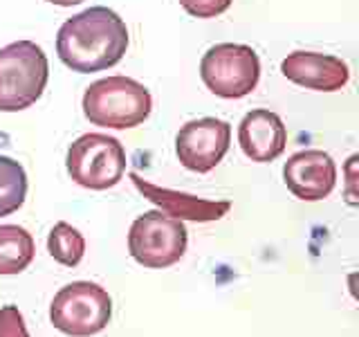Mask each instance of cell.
I'll return each instance as SVG.
<instances>
[{
    "instance_id": "6da1fadb",
    "label": "cell",
    "mask_w": 359,
    "mask_h": 337,
    "mask_svg": "<svg viewBox=\"0 0 359 337\" xmlns=\"http://www.w3.org/2000/svg\"><path fill=\"white\" fill-rule=\"evenodd\" d=\"M128 50V27L117 11L90 7L67 18L56 34V54L74 72L90 74L117 65Z\"/></svg>"
},
{
    "instance_id": "7a4b0ae2",
    "label": "cell",
    "mask_w": 359,
    "mask_h": 337,
    "mask_svg": "<svg viewBox=\"0 0 359 337\" xmlns=\"http://www.w3.org/2000/svg\"><path fill=\"white\" fill-rule=\"evenodd\" d=\"M153 97L130 77H106L90 84L83 95V112L97 126L126 131L144 124L151 115Z\"/></svg>"
},
{
    "instance_id": "3957f363",
    "label": "cell",
    "mask_w": 359,
    "mask_h": 337,
    "mask_svg": "<svg viewBox=\"0 0 359 337\" xmlns=\"http://www.w3.org/2000/svg\"><path fill=\"white\" fill-rule=\"evenodd\" d=\"M50 63L41 45L14 41L0 50V110L18 112L41 99Z\"/></svg>"
},
{
    "instance_id": "277c9868",
    "label": "cell",
    "mask_w": 359,
    "mask_h": 337,
    "mask_svg": "<svg viewBox=\"0 0 359 337\" xmlns=\"http://www.w3.org/2000/svg\"><path fill=\"white\" fill-rule=\"evenodd\" d=\"M112 299L93 281H74L54 295L50 303V322L56 331L70 337H90L108 326Z\"/></svg>"
},
{
    "instance_id": "5b68a950",
    "label": "cell",
    "mask_w": 359,
    "mask_h": 337,
    "mask_svg": "<svg viewBox=\"0 0 359 337\" xmlns=\"http://www.w3.org/2000/svg\"><path fill=\"white\" fill-rule=\"evenodd\" d=\"M65 166L76 185L93 191H106L115 187L126 173V151L117 138L104 133H86L67 149Z\"/></svg>"
},
{
    "instance_id": "8992f818",
    "label": "cell",
    "mask_w": 359,
    "mask_h": 337,
    "mask_svg": "<svg viewBox=\"0 0 359 337\" xmlns=\"http://www.w3.org/2000/svg\"><path fill=\"white\" fill-rule=\"evenodd\" d=\"M200 77L216 97L241 99L258 86L261 59L250 45L220 43L202 56Z\"/></svg>"
},
{
    "instance_id": "52a82bcc",
    "label": "cell",
    "mask_w": 359,
    "mask_h": 337,
    "mask_svg": "<svg viewBox=\"0 0 359 337\" xmlns=\"http://www.w3.org/2000/svg\"><path fill=\"white\" fill-rule=\"evenodd\" d=\"M189 234L182 220L166 216L164 211H146L135 218L128 232V252L144 267H171L187 252Z\"/></svg>"
},
{
    "instance_id": "ba28073f",
    "label": "cell",
    "mask_w": 359,
    "mask_h": 337,
    "mask_svg": "<svg viewBox=\"0 0 359 337\" xmlns=\"http://www.w3.org/2000/svg\"><path fill=\"white\" fill-rule=\"evenodd\" d=\"M231 126L216 117L187 121L175 138V153L184 168L194 173H209L229 151Z\"/></svg>"
},
{
    "instance_id": "9c48e42d",
    "label": "cell",
    "mask_w": 359,
    "mask_h": 337,
    "mask_svg": "<svg viewBox=\"0 0 359 337\" xmlns=\"http://www.w3.org/2000/svg\"><path fill=\"white\" fill-rule=\"evenodd\" d=\"M280 72L292 84L301 88L319 90V93H334L341 90L351 79V67L339 56L297 50L280 61Z\"/></svg>"
},
{
    "instance_id": "30bf717a",
    "label": "cell",
    "mask_w": 359,
    "mask_h": 337,
    "mask_svg": "<svg viewBox=\"0 0 359 337\" xmlns=\"http://www.w3.org/2000/svg\"><path fill=\"white\" fill-rule=\"evenodd\" d=\"M283 180L299 200H323L337 185V166L325 151H299L287 157Z\"/></svg>"
},
{
    "instance_id": "8fae6325",
    "label": "cell",
    "mask_w": 359,
    "mask_h": 337,
    "mask_svg": "<svg viewBox=\"0 0 359 337\" xmlns=\"http://www.w3.org/2000/svg\"><path fill=\"white\" fill-rule=\"evenodd\" d=\"M238 142L243 153L254 162H272L283 155L287 144L285 124L276 112L256 108L243 117L238 126Z\"/></svg>"
},
{
    "instance_id": "7c38bea8",
    "label": "cell",
    "mask_w": 359,
    "mask_h": 337,
    "mask_svg": "<svg viewBox=\"0 0 359 337\" xmlns=\"http://www.w3.org/2000/svg\"><path fill=\"white\" fill-rule=\"evenodd\" d=\"M135 187H137L142 194L153 200L155 205H160L162 211L166 216L171 218H191V220H213V218H220L224 216V211H229L231 202L222 200V202H211V200H202V198H194L189 194H182V191H168L162 187H155L151 183H146L140 176H130Z\"/></svg>"
},
{
    "instance_id": "4fadbf2b",
    "label": "cell",
    "mask_w": 359,
    "mask_h": 337,
    "mask_svg": "<svg viewBox=\"0 0 359 337\" xmlns=\"http://www.w3.org/2000/svg\"><path fill=\"white\" fill-rule=\"evenodd\" d=\"M36 245L20 225H0V275H18L32 261Z\"/></svg>"
},
{
    "instance_id": "5bb4252c",
    "label": "cell",
    "mask_w": 359,
    "mask_h": 337,
    "mask_svg": "<svg viewBox=\"0 0 359 337\" xmlns=\"http://www.w3.org/2000/svg\"><path fill=\"white\" fill-rule=\"evenodd\" d=\"M27 196V173L14 157L0 155V216H9L22 207Z\"/></svg>"
},
{
    "instance_id": "9a60e30c",
    "label": "cell",
    "mask_w": 359,
    "mask_h": 337,
    "mask_svg": "<svg viewBox=\"0 0 359 337\" xmlns=\"http://www.w3.org/2000/svg\"><path fill=\"white\" fill-rule=\"evenodd\" d=\"M48 252L65 267H76L86 254V239L70 223H56L48 236Z\"/></svg>"
},
{
    "instance_id": "2e32d148",
    "label": "cell",
    "mask_w": 359,
    "mask_h": 337,
    "mask_svg": "<svg viewBox=\"0 0 359 337\" xmlns=\"http://www.w3.org/2000/svg\"><path fill=\"white\" fill-rule=\"evenodd\" d=\"M233 0H180V5L187 14L196 18H213L224 14L231 7Z\"/></svg>"
},
{
    "instance_id": "e0dca14e",
    "label": "cell",
    "mask_w": 359,
    "mask_h": 337,
    "mask_svg": "<svg viewBox=\"0 0 359 337\" xmlns=\"http://www.w3.org/2000/svg\"><path fill=\"white\" fill-rule=\"evenodd\" d=\"M0 337H29L25 319L16 306L0 308Z\"/></svg>"
},
{
    "instance_id": "ac0fdd59",
    "label": "cell",
    "mask_w": 359,
    "mask_h": 337,
    "mask_svg": "<svg viewBox=\"0 0 359 337\" xmlns=\"http://www.w3.org/2000/svg\"><path fill=\"white\" fill-rule=\"evenodd\" d=\"M52 5H59V7H74L79 3H83V0H48Z\"/></svg>"
}]
</instances>
